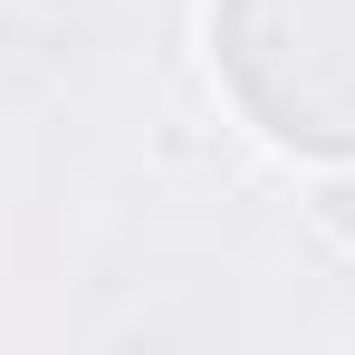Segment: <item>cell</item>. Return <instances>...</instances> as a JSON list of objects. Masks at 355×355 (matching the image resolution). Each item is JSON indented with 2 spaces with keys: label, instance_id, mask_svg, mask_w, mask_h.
Wrapping results in <instances>:
<instances>
[{
  "label": "cell",
  "instance_id": "1",
  "mask_svg": "<svg viewBox=\"0 0 355 355\" xmlns=\"http://www.w3.org/2000/svg\"><path fill=\"white\" fill-rule=\"evenodd\" d=\"M211 58L269 144L355 164V0H211Z\"/></svg>",
  "mask_w": 355,
  "mask_h": 355
}]
</instances>
